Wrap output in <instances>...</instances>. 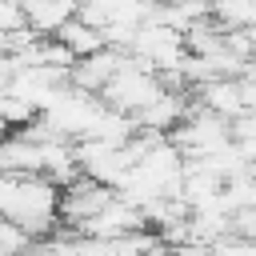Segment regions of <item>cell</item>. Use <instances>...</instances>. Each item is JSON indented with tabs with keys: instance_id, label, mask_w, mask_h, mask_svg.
<instances>
[{
	"instance_id": "30bf717a",
	"label": "cell",
	"mask_w": 256,
	"mask_h": 256,
	"mask_svg": "<svg viewBox=\"0 0 256 256\" xmlns=\"http://www.w3.org/2000/svg\"><path fill=\"white\" fill-rule=\"evenodd\" d=\"M32 248H36V240L20 224H12L8 216H0V256H32Z\"/></svg>"
},
{
	"instance_id": "52a82bcc",
	"label": "cell",
	"mask_w": 256,
	"mask_h": 256,
	"mask_svg": "<svg viewBox=\"0 0 256 256\" xmlns=\"http://www.w3.org/2000/svg\"><path fill=\"white\" fill-rule=\"evenodd\" d=\"M80 12V0H32L24 8V24L32 36H56L64 24H72Z\"/></svg>"
},
{
	"instance_id": "9a60e30c",
	"label": "cell",
	"mask_w": 256,
	"mask_h": 256,
	"mask_svg": "<svg viewBox=\"0 0 256 256\" xmlns=\"http://www.w3.org/2000/svg\"><path fill=\"white\" fill-rule=\"evenodd\" d=\"M152 4H172V0H152Z\"/></svg>"
},
{
	"instance_id": "9c48e42d",
	"label": "cell",
	"mask_w": 256,
	"mask_h": 256,
	"mask_svg": "<svg viewBox=\"0 0 256 256\" xmlns=\"http://www.w3.org/2000/svg\"><path fill=\"white\" fill-rule=\"evenodd\" d=\"M56 40H60V44H64V48H68L76 60L96 56L100 48H108V44H104V32H100V28H92V24H84L80 16H76L72 24H64V28L56 32Z\"/></svg>"
},
{
	"instance_id": "7c38bea8",
	"label": "cell",
	"mask_w": 256,
	"mask_h": 256,
	"mask_svg": "<svg viewBox=\"0 0 256 256\" xmlns=\"http://www.w3.org/2000/svg\"><path fill=\"white\" fill-rule=\"evenodd\" d=\"M20 28H28L24 24V8L16 4V0H0V32H20Z\"/></svg>"
},
{
	"instance_id": "8fae6325",
	"label": "cell",
	"mask_w": 256,
	"mask_h": 256,
	"mask_svg": "<svg viewBox=\"0 0 256 256\" xmlns=\"http://www.w3.org/2000/svg\"><path fill=\"white\" fill-rule=\"evenodd\" d=\"M232 144H236L240 156L256 168V116H240V120H232Z\"/></svg>"
},
{
	"instance_id": "ba28073f",
	"label": "cell",
	"mask_w": 256,
	"mask_h": 256,
	"mask_svg": "<svg viewBox=\"0 0 256 256\" xmlns=\"http://www.w3.org/2000/svg\"><path fill=\"white\" fill-rule=\"evenodd\" d=\"M0 172L4 176H40V144L24 132H12L0 144Z\"/></svg>"
},
{
	"instance_id": "6da1fadb",
	"label": "cell",
	"mask_w": 256,
	"mask_h": 256,
	"mask_svg": "<svg viewBox=\"0 0 256 256\" xmlns=\"http://www.w3.org/2000/svg\"><path fill=\"white\" fill-rule=\"evenodd\" d=\"M0 216L20 224L32 240H44L60 224V188L44 176H4L0 180Z\"/></svg>"
},
{
	"instance_id": "4fadbf2b",
	"label": "cell",
	"mask_w": 256,
	"mask_h": 256,
	"mask_svg": "<svg viewBox=\"0 0 256 256\" xmlns=\"http://www.w3.org/2000/svg\"><path fill=\"white\" fill-rule=\"evenodd\" d=\"M240 76H248V80H256V56H252V60L244 64V72H240Z\"/></svg>"
},
{
	"instance_id": "5b68a950",
	"label": "cell",
	"mask_w": 256,
	"mask_h": 256,
	"mask_svg": "<svg viewBox=\"0 0 256 256\" xmlns=\"http://www.w3.org/2000/svg\"><path fill=\"white\" fill-rule=\"evenodd\" d=\"M148 224H144V212L136 208V204H128V200H112L104 212H96L84 228H76V236H84V240H124V236H132V232H144Z\"/></svg>"
},
{
	"instance_id": "277c9868",
	"label": "cell",
	"mask_w": 256,
	"mask_h": 256,
	"mask_svg": "<svg viewBox=\"0 0 256 256\" xmlns=\"http://www.w3.org/2000/svg\"><path fill=\"white\" fill-rule=\"evenodd\" d=\"M112 200H116V188H108V184H100V180H92V176L80 172L72 184L60 188V224H68V228L76 232V228H84L96 212H104Z\"/></svg>"
},
{
	"instance_id": "8992f818",
	"label": "cell",
	"mask_w": 256,
	"mask_h": 256,
	"mask_svg": "<svg viewBox=\"0 0 256 256\" xmlns=\"http://www.w3.org/2000/svg\"><path fill=\"white\" fill-rule=\"evenodd\" d=\"M124 60H128V52L100 48L96 56H84V60H76V64H72L68 84H72V88H80V92H88V96H100V92L108 88V80L124 68Z\"/></svg>"
},
{
	"instance_id": "7a4b0ae2",
	"label": "cell",
	"mask_w": 256,
	"mask_h": 256,
	"mask_svg": "<svg viewBox=\"0 0 256 256\" xmlns=\"http://www.w3.org/2000/svg\"><path fill=\"white\" fill-rule=\"evenodd\" d=\"M164 92V84H160V76L148 68V64H140L136 56H128L124 60V68L108 80V88L100 92V100H104V108H112V112H124V116H140L156 96Z\"/></svg>"
},
{
	"instance_id": "5bb4252c",
	"label": "cell",
	"mask_w": 256,
	"mask_h": 256,
	"mask_svg": "<svg viewBox=\"0 0 256 256\" xmlns=\"http://www.w3.org/2000/svg\"><path fill=\"white\" fill-rule=\"evenodd\" d=\"M8 136H12V128H8V124H4V116H0V144H4Z\"/></svg>"
},
{
	"instance_id": "3957f363",
	"label": "cell",
	"mask_w": 256,
	"mask_h": 256,
	"mask_svg": "<svg viewBox=\"0 0 256 256\" xmlns=\"http://www.w3.org/2000/svg\"><path fill=\"white\" fill-rule=\"evenodd\" d=\"M132 56L140 64H148L156 76H164V72H180V64L188 60V44H184V32H176V28L160 24V20H148L136 32Z\"/></svg>"
}]
</instances>
